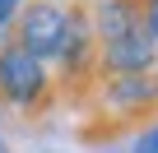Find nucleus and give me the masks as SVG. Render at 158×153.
<instances>
[{"label": "nucleus", "mask_w": 158, "mask_h": 153, "mask_svg": "<svg viewBox=\"0 0 158 153\" xmlns=\"http://www.w3.org/2000/svg\"><path fill=\"white\" fill-rule=\"evenodd\" d=\"M84 125H79V144H112L130 130H144L158 121V93L149 74H116V79H98L93 98L84 102Z\"/></svg>", "instance_id": "obj_1"}, {"label": "nucleus", "mask_w": 158, "mask_h": 153, "mask_svg": "<svg viewBox=\"0 0 158 153\" xmlns=\"http://www.w3.org/2000/svg\"><path fill=\"white\" fill-rule=\"evenodd\" d=\"M51 79L60 107L84 111L98 84V37H93V0H65V33L51 56Z\"/></svg>", "instance_id": "obj_2"}, {"label": "nucleus", "mask_w": 158, "mask_h": 153, "mask_svg": "<svg viewBox=\"0 0 158 153\" xmlns=\"http://www.w3.org/2000/svg\"><path fill=\"white\" fill-rule=\"evenodd\" d=\"M56 107H60V98H56L51 65L19 51L14 42H5L0 46V111H10L23 125H37Z\"/></svg>", "instance_id": "obj_3"}, {"label": "nucleus", "mask_w": 158, "mask_h": 153, "mask_svg": "<svg viewBox=\"0 0 158 153\" xmlns=\"http://www.w3.org/2000/svg\"><path fill=\"white\" fill-rule=\"evenodd\" d=\"M60 33H65V0H23V10L10 28V42L51 65V56L60 46Z\"/></svg>", "instance_id": "obj_4"}, {"label": "nucleus", "mask_w": 158, "mask_h": 153, "mask_svg": "<svg viewBox=\"0 0 158 153\" xmlns=\"http://www.w3.org/2000/svg\"><path fill=\"white\" fill-rule=\"evenodd\" d=\"M93 37H98V46L149 37V28H144V0H93Z\"/></svg>", "instance_id": "obj_5"}, {"label": "nucleus", "mask_w": 158, "mask_h": 153, "mask_svg": "<svg viewBox=\"0 0 158 153\" xmlns=\"http://www.w3.org/2000/svg\"><path fill=\"white\" fill-rule=\"evenodd\" d=\"M135 153H158V121L139 130V139H135Z\"/></svg>", "instance_id": "obj_6"}, {"label": "nucleus", "mask_w": 158, "mask_h": 153, "mask_svg": "<svg viewBox=\"0 0 158 153\" xmlns=\"http://www.w3.org/2000/svg\"><path fill=\"white\" fill-rule=\"evenodd\" d=\"M144 28H149V37L158 42V0H144Z\"/></svg>", "instance_id": "obj_7"}, {"label": "nucleus", "mask_w": 158, "mask_h": 153, "mask_svg": "<svg viewBox=\"0 0 158 153\" xmlns=\"http://www.w3.org/2000/svg\"><path fill=\"white\" fill-rule=\"evenodd\" d=\"M149 79H153V93H158V56H153V70H149Z\"/></svg>", "instance_id": "obj_8"}]
</instances>
